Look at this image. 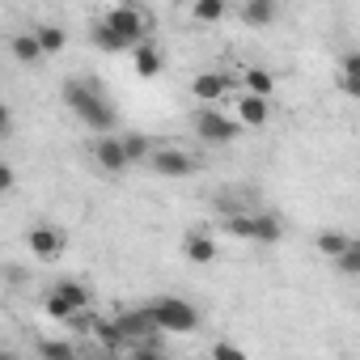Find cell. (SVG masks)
<instances>
[{
    "label": "cell",
    "instance_id": "cell-1",
    "mask_svg": "<svg viewBox=\"0 0 360 360\" xmlns=\"http://www.w3.org/2000/svg\"><path fill=\"white\" fill-rule=\"evenodd\" d=\"M64 102H68V110H72L85 127H94V131H102V136L115 131V110H110V102H106V94H102L98 85H89V81H68V85H64Z\"/></svg>",
    "mask_w": 360,
    "mask_h": 360
},
{
    "label": "cell",
    "instance_id": "cell-2",
    "mask_svg": "<svg viewBox=\"0 0 360 360\" xmlns=\"http://www.w3.org/2000/svg\"><path fill=\"white\" fill-rule=\"evenodd\" d=\"M148 309H153L157 326H161V330H169V335H187V330H195V326H200L195 305H191V301H183V297H157V301H148Z\"/></svg>",
    "mask_w": 360,
    "mask_h": 360
},
{
    "label": "cell",
    "instance_id": "cell-3",
    "mask_svg": "<svg viewBox=\"0 0 360 360\" xmlns=\"http://www.w3.org/2000/svg\"><path fill=\"white\" fill-rule=\"evenodd\" d=\"M43 305H47L51 318H64V322H68V318H77L81 309H89V288L77 284V280H60V284L47 292Z\"/></svg>",
    "mask_w": 360,
    "mask_h": 360
},
{
    "label": "cell",
    "instance_id": "cell-4",
    "mask_svg": "<svg viewBox=\"0 0 360 360\" xmlns=\"http://www.w3.org/2000/svg\"><path fill=\"white\" fill-rule=\"evenodd\" d=\"M102 22H106V26H110V30H115V34H119L127 47H140V43H148V39H144V34H148V18H144L140 9H131V5H115V9H110Z\"/></svg>",
    "mask_w": 360,
    "mask_h": 360
},
{
    "label": "cell",
    "instance_id": "cell-5",
    "mask_svg": "<svg viewBox=\"0 0 360 360\" xmlns=\"http://www.w3.org/2000/svg\"><path fill=\"white\" fill-rule=\"evenodd\" d=\"M195 131H200L208 144H229V140L242 136V123L229 119V115H221V110H212V106H204V110L195 115Z\"/></svg>",
    "mask_w": 360,
    "mask_h": 360
},
{
    "label": "cell",
    "instance_id": "cell-6",
    "mask_svg": "<svg viewBox=\"0 0 360 360\" xmlns=\"http://www.w3.org/2000/svg\"><path fill=\"white\" fill-rule=\"evenodd\" d=\"M119 326H123V335H127L131 347H136V343H157V335H161V326H157V318H153L148 305L119 314Z\"/></svg>",
    "mask_w": 360,
    "mask_h": 360
},
{
    "label": "cell",
    "instance_id": "cell-7",
    "mask_svg": "<svg viewBox=\"0 0 360 360\" xmlns=\"http://www.w3.org/2000/svg\"><path fill=\"white\" fill-rule=\"evenodd\" d=\"M148 165L161 174V178H187L191 169H195V161L183 153V148H153V157H148Z\"/></svg>",
    "mask_w": 360,
    "mask_h": 360
},
{
    "label": "cell",
    "instance_id": "cell-8",
    "mask_svg": "<svg viewBox=\"0 0 360 360\" xmlns=\"http://www.w3.org/2000/svg\"><path fill=\"white\" fill-rule=\"evenodd\" d=\"M94 157H98V165H102L106 174H123V169L131 165V161H127V148H123V140H119V136H98Z\"/></svg>",
    "mask_w": 360,
    "mask_h": 360
},
{
    "label": "cell",
    "instance_id": "cell-9",
    "mask_svg": "<svg viewBox=\"0 0 360 360\" xmlns=\"http://www.w3.org/2000/svg\"><path fill=\"white\" fill-rule=\"evenodd\" d=\"M26 242H30V250H34L39 259H60V250L68 246V238H64L60 229H51V225H34V229L26 233Z\"/></svg>",
    "mask_w": 360,
    "mask_h": 360
},
{
    "label": "cell",
    "instance_id": "cell-10",
    "mask_svg": "<svg viewBox=\"0 0 360 360\" xmlns=\"http://www.w3.org/2000/svg\"><path fill=\"white\" fill-rule=\"evenodd\" d=\"M267 119H271V98H255V94L238 98V123L242 127H263Z\"/></svg>",
    "mask_w": 360,
    "mask_h": 360
},
{
    "label": "cell",
    "instance_id": "cell-11",
    "mask_svg": "<svg viewBox=\"0 0 360 360\" xmlns=\"http://www.w3.org/2000/svg\"><path fill=\"white\" fill-rule=\"evenodd\" d=\"M225 89H229V81H225L221 72H200V77L191 81V94H195L200 102H221Z\"/></svg>",
    "mask_w": 360,
    "mask_h": 360
},
{
    "label": "cell",
    "instance_id": "cell-12",
    "mask_svg": "<svg viewBox=\"0 0 360 360\" xmlns=\"http://www.w3.org/2000/svg\"><path fill=\"white\" fill-rule=\"evenodd\" d=\"M183 250H187V259H191V263H200V267H208V263L217 259V242H212L208 233H200V229H195V233H187Z\"/></svg>",
    "mask_w": 360,
    "mask_h": 360
},
{
    "label": "cell",
    "instance_id": "cell-13",
    "mask_svg": "<svg viewBox=\"0 0 360 360\" xmlns=\"http://www.w3.org/2000/svg\"><path fill=\"white\" fill-rule=\"evenodd\" d=\"M9 51H13V60H22V64H39V60L47 56V51H43V43L34 39V30H30V34H13Z\"/></svg>",
    "mask_w": 360,
    "mask_h": 360
},
{
    "label": "cell",
    "instance_id": "cell-14",
    "mask_svg": "<svg viewBox=\"0 0 360 360\" xmlns=\"http://www.w3.org/2000/svg\"><path fill=\"white\" fill-rule=\"evenodd\" d=\"M94 339H98L106 352H115V347H123V343H127V335H123L119 318H106V322L98 318V322H94Z\"/></svg>",
    "mask_w": 360,
    "mask_h": 360
},
{
    "label": "cell",
    "instance_id": "cell-15",
    "mask_svg": "<svg viewBox=\"0 0 360 360\" xmlns=\"http://www.w3.org/2000/svg\"><path fill=\"white\" fill-rule=\"evenodd\" d=\"M131 60H136V72H140V77H157V72H161V51H157L153 43L131 47Z\"/></svg>",
    "mask_w": 360,
    "mask_h": 360
},
{
    "label": "cell",
    "instance_id": "cell-16",
    "mask_svg": "<svg viewBox=\"0 0 360 360\" xmlns=\"http://www.w3.org/2000/svg\"><path fill=\"white\" fill-rule=\"evenodd\" d=\"M225 229H229L233 238L259 242V212H255V217H250V212H233V217H225Z\"/></svg>",
    "mask_w": 360,
    "mask_h": 360
},
{
    "label": "cell",
    "instance_id": "cell-17",
    "mask_svg": "<svg viewBox=\"0 0 360 360\" xmlns=\"http://www.w3.org/2000/svg\"><path fill=\"white\" fill-rule=\"evenodd\" d=\"M276 5L271 0H246L242 5V22H250V26H267V22H276Z\"/></svg>",
    "mask_w": 360,
    "mask_h": 360
},
{
    "label": "cell",
    "instance_id": "cell-18",
    "mask_svg": "<svg viewBox=\"0 0 360 360\" xmlns=\"http://www.w3.org/2000/svg\"><path fill=\"white\" fill-rule=\"evenodd\" d=\"M352 242H356V238H347V233H339V229H322V233H318V250H322L330 263H335V259H339Z\"/></svg>",
    "mask_w": 360,
    "mask_h": 360
},
{
    "label": "cell",
    "instance_id": "cell-19",
    "mask_svg": "<svg viewBox=\"0 0 360 360\" xmlns=\"http://www.w3.org/2000/svg\"><path fill=\"white\" fill-rule=\"evenodd\" d=\"M246 94L271 98V94H276V77H271L267 68H246Z\"/></svg>",
    "mask_w": 360,
    "mask_h": 360
},
{
    "label": "cell",
    "instance_id": "cell-20",
    "mask_svg": "<svg viewBox=\"0 0 360 360\" xmlns=\"http://www.w3.org/2000/svg\"><path fill=\"white\" fill-rule=\"evenodd\" d=\"M89 39H94V47H98V51H106V56H115V51H127V43H123V39H119V34H115L106 22H98Z\"/></svg>",
    "mask_w": 360,
    "mask_h": 360
},
{
    "label": "cell",
    "instance_id": "cell-21",
    "mask_svg": "<svg viewBox=\"0 0 360 360\" xmlns=\"http://www.w3.org/2000/svg\"><path fill=\"white\" fill-rule=\"evenodd\" d=\"M34 39L43 43V51H47V56L64 51V43H68V34H64L60 26H51V22H47V26H34Z\"/></svg>",
    "mask_w": 360,
    "mask_h": 360
},
{
    "label": "cell",
    "instance_id": "cell-22",
    "mask_svg": "<svg viewBox=\"0 0 360 360\" xmlns=\"http://www.w3.org/2000/svg\"><path fill=\"white\" fill-rule=\"evenodd\" d=\"M39 356L43 360H77V347L68 339H43L39 343Z\"/></svg>",
    "mask_w": 360,
    "mask_h": 360
},
{
    "label": "cell",
    "instance_id": "cell-23",
    "mask_svg": "<svg viewBox=\"0 0 360 360\" xmlns=\"http://www.w3.org/2000/svg\"><path fill=\"white\" fill-rule=\"evenodd\" d=\"M335 271H339V276H360V242H352V246L335 259Z\"/></svg>",
    "mask_w": 360,
    "mask_h": 360
},
{
    "label": "cell",
    "instance_id": "cell-24",
    "mask_svg": "<svg viewBox=\"0 0 360 360\" xmlns=\"http://www.w3.org/2000/svg\"><path fill=\"white\" fill-rule=\"evenodd\" d=\"M280 238H284V225H280L276 217L259 212V242H280Z\"/></svg>",
    "mask_w": 360,
    "mask_h": 360
},
{
    "label": "cell",
    "instance_id": "cell-25",
    "mask_svg": "<svg viewBox=\"0 0 360 360\" xmlns=\"http://www.w3.org/2000/svg\"><path fill=\"white\" fill-rule=\"evenodd\" d=\"M191 13H195V22H221L225 18V5H221V0H200Z\"/></svg>",
    "mask_w": 360,
    "mask_h": 360
},
{
    "label": "cell",
    "instance_id": "cell-26",
    "mask_svg": "<svg viewBox=\"0 0 360 360\" xmlns=\"http://www.w3.org/2000/svg\"><path fill=\"white\" fill-rule=\"evenodd\" d=\"M123 148H127V161H144V157H153L144 136H127V140H123Z\"/></svg>",
    "mask_w": 360,
    "mask_h": 360
},
{
    "label": "cell",
    "instance_id": "cell-27",
    "mask_svg": "<svg viewBox=\"0 0 360 360\" xmlns=\"http://www.w3.org/2000/svg\"><path fill=\"white\" fill-rule=\"evenodd\" d=\"M212 360H246V352H242L238 343L221 339V343H212Z\"/></svg>",
    "mask_w": 360,
    "mask_h": 360
},
{
    "label": "cell",
    "instance_id": "cell-28",
    "mask_svg": "<svg viewBox=\"0 0 360 360\" xmlns=\"http://www.w3.org/2000/svg\"><path fill=\"white\" fill-rule=\"evenodd\" d=\"M127 360H169V356H165L157 343H136V347L127 352Z\"/></svg>",
    "mask_w": 360,
    "mask_h": 360
},
{
    "label": "cell",
    "instance_id": "cell-29",
    "mask_svg": "<svg viewBox=\"0 0 360 360\" xmlns=\"http://www.w3.org/2000/svg\"><path fill=\"white\" fill-rule=\"evenodd\" d=\"M339 77H360V51H347L339 60Z\"/></svg>",
    "mask_w": 360,
    "mask_h": 360
},
{
    "label": "cell",
    "instance_id": "cell-30",
    "mask_svg": "<svg viewBox=\"0 0 360 360\" xmlns=\"http://www.w3.org/2000/svg\"><path fill=\"white\" fill-rule=\"evenodd\" d=\"M339 89H343L347 98H360V77H339Z\"/></svg>",
    "mask_w": 360,
    "mask_h": 360
},
{
    "label": "cell",
    "instance_id": "cell-31",
    "mask_svg": "<svg viewBox=\"0 0 360 360\" xmlns=\"http://www.w3.org/2000/svg\"><path fill=\"white\" fill-rule=\"evenodd\" d=\"M0 191H13V165H0Z\"/></svg>",
    "mask_w": 360,
    "mask_h": 360
}]
</instances>
